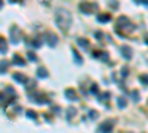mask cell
<instances>
[{
	"mask_svg": "<svg viewBox=\"0 0 148 133\" xmlns=\"http://www.w3.org/2000/svg\"><path fill=\"white\" fill-rule=\"evenodd\" d=\"M121 76H123V77H126V76H127V70H126V68L121 70Z\"/></svg>",
	"mask_w": 148,
	"mask_h": 133,
	"instance_id": "cell-27",
	"label": "cell"
},
{
	"mask_svg": "<svg viewBox=\"0 0 148 133\" xmlns=\"http://www.w3.org/2000/svg\"><path fill=\"white\" fill-rule=\"evenodd\" d=\"M73 55H74V59H76V62H77V64H82V56L79 55V52H77L76 49H73Z\"/></svg>",
	"mask_w": 148,
	"mask_h": 133,
	"instance_id": "cell-18",
	"label": "cell"
},
{
	"mask_svg": "<svg viewBox=\"0 0 148 133\" xmlns=\"http://www.w3.org/2000/svg\"><path fill=\"white\" fill-rule=\"evenodd\" d=\"M55 22L59 27V30L68 31L70 27H71V22H73V16H71V13H70L67 9L58 7L56 12H55Z\"/></svg>",
	"mask_w": 148,
	"mask_h": 133,
	"instance_id": "cell-1",
	"label": "cell"
},
{
	"mask_svg": "<svg viewBox=\"0 0 148 133\" xmlns=\"http://www.w3.org/2000/svg\"><path fill=\"white\" fill-rule=\"evenodd\" d=\"M9 35H11V41L13 43V44H16L19 41V35H21V30L18 28L16 25H12L11 27V30H9Z\"/></svg>",
	"mask_w": 148,
	"mask_h": 133,
	"instance_id": "cell-4",
	"label": "cell"
},
{
	"mask_svg": "<svg viewBox=\"0 0 148 133\" xmlns=\"http://www.w3.org/2000/svg\"><path fill=\"white\" fill-rule=\"evenodd\" d=\"M80 11L83 12V13H90L92 11H96L98 9V5L96 3H88V2H83V3H80Z\"/></svg>",
	"mask_w": 148,
	"mask_h": 133,
	"instance_id": "cell-5",
	"label": "cell"
},
{
	"mask_svg": "<svg viewBox=\"0 0 148 133\" xmlns=\"http://www.w3.org/2000/svg\"><path fill=\"white\" fill-rule=\"evenodd\" d=\"M13 64H15V65H19V67H24V65H25V61H24L21 56L15 55V56H13Z\"/></svg>",
	"mask_w": 148,
	"mask_h": 133,
	"instance_id": "cell-12",
	"label": "cell"
},
{
	"mask_svg": "<svg viewBox=\"0 0 148 133\" xmlns=\"http://www.w3.org/2000/svg\"><path fill=\"white\" fill-rule=\"evenodd\" d=\"M120 30H123L125 34H127V33H132L135 30V25L130 22L126 16H120L117 19V31H120Z\"/></svg>",
	"mask_w": 148,
	"mask_h": 133,
	"instance_id": "cell-2",
	"label": "cell"
},
{
	"mask_svg": "<svg viewBox=\"0 0 148 133\" xmlns=\"http://www.w3.org/2000/svg\"><path fill=\"white\" fill-rule=\"evenodd\" d=\"M76 114H77V110H76V108H73V106H70V108L67 110V118H68V120H71Z\"/></svg>",
	"mask_w": 148,
	"mask_h": 133,
	"instance_id": "cell-13",
	"label": "cell"
},
{
	"mask_svg": "<svg viewBox=\"0 0 148 133\" xmlns=\"http://www.w3.org/2000/svg\"><path fill=\"white\" fill-rule=\"evenodd\" d=\"M77 44H80V46H83V47H86V49H89V41L84 40V39H77Z\"/></svg>",
	"mask_w": 148,
	"mask_h": 133,
	"instance_id": "cell-17",
	"label": "cell"
},
{
	"mask_svg": "<svg viewBox=\"0 0 148 133\" xmlns=\"http://www.w3.org/2000/svg\"><path fill=\"white\" fill-rule=\"evenodd\" d=\"M88 117H89V120H96L98 118V112L95 111V110H90L89 114H88Z\"/></svg>",
	"mask_w": 148,
	"mask_h": 133,
	"instance_id": "cell-19",
	"label": "cell"
},
{
	"mask_svg": "<svg viewBox=\"0 0 148 133\" xmlns=\"http://www.w3.org/2000/svg\"><path fill=\"white\" fill-rule=\"evenodd\" d=\"M136 3H138V5H145V6H148L147 0H136Z\"/></svg>",
	"mask_w": 148,
	"mask_h": 133,
	"instance_id": "cell-26",
	"label": "cell"
},
{
	"mask_svg": "<svg viewBox=\"0 0 148 133\" xmlns=\"http://www.w3.org/2000/svg\"><path fill=\"white\" fill-rule=\"evenodd\" d=\"M145 43H147V44H148V35H147V39H145Z\"/></svg>",
	"mask_w": 148,
	"mask_h": 133,
	"instance_id": "cell-29",
	"label": "cell"
},
{
	"mask_svg": "<svg viewBox=\"0 0 148 133\" xmlns=\"http://www.w3.org/2000/svg\"><path fill=\"white\" fill-rule=\"evenodd\" d=\"M127 133H130V132H127Z\"/></svg>",
	"mask_w": 148,
	"mask_h": 133,
	"instance_id": "cell-30",
	"label": "cell"
},
{
	"mask_svg": "<svg viewBox=\"0 0 148 133\" xmlns=\"http://www.w3.org/2000/svg\"><path fill=\"white\" fill-rule=\"evenodd\" d=\"M108 98H110V93H108V92H105L104 95H101V96H99V101H102V102H104V101H107Z\"/></svg>",
	"mask_w": 148,
	"mask_h": 133,
	"instance_id": "cell-23",
	"label": "cell"
},
{
	"mask_svg": "<svg viewBox=\"0 0 148 133\" xmlns=\"http://www.w3.org/2000/svg\"><path fill=\"white\" fill-rule=\"evenodd\" d=\"M65 96H67V99H70V101H77V99H79L77 92L74 90V89H67V90H65Z\"/></svg>",
	"mask_w": 148,
	"mask_h": 133,
	"instance_id": "cell-8",
	"label": "cell"
},
{
	"mask_svg": "<svg viewBox=\"0 0 148 133\" xmlns=\"http://www.w3.org/2000/svg\"><path fill=\"white\" fill-rule=\"evenodd\" d=\"M113 126H114V121L113 120H105L104 123H101V126L98 127V133H111L113 132Z\"/></svg>",
	"mask_w": 148,
	"mask_h": 133,
	"instance_id": "cell-3",
	"label": "cell"
},
{
	"mask_svg": "<svg viewBox=\"0 0 148 133\" xmlns=\"http://www.w3.org/2000/svg\"><path fill=\"white\" fill-rule=\"evenodd\" d=\"M117 104H119V108H125V106L127 105V101H126V98L120 96L119 99H117Z\"/></svg>",
	"mask_w": 148,
	"mask_h": 133,
	"instance_id": "cell-15",
	"label": "cell"
},
{
	"mask_svg": "<svg viewBox=\"0 0 148 133\" xmlns=\"http://www.w3.org/2000/svg\"><path fill=\"white\" fill-rule=\"evenodd\" d=\"M13 78L16 80V82H19V83H22V84H27L28 83V78L27 77H25L24 74H13Z\"/></svg>",
	"mask_w": 148,
	"mask_h": 133,
	"instance_id": "cell-10",
	"label": "cell"
},
{
	"mask_svg": "<svg viewBox=\"0 0 148 133\" xmlns=\"http://www.w3.org/2000/svg\"><path fill=\"white\" fill-rule=\"evenodd\" d=\"M130 96H132V99H133L135 102L139 101V92H138V90H132V92H130Z\"/></svg>",
	"mask_w": 148,
	"mask_h": 133,
	"instance_id": "cell-21",
	"label": "cell"
},
{
	"mask_svg": "<svg viewBox=\"0 0 148 133\" xmlns=\"http://www.w3.org/2000/svg\"><path fill=\"white\" fill-rule=\"evenodd\" d=\"M121 55H123L126 59H130L132 58V49H130L129 46H123L121 47Z\"/></svg>",
	"mask_w": 148,
	"mask_h": 133,
	"instance_id": "cell-9",
	"label": "cell"
},
{
	"mask_svg": "<svg viewBox=\"0 0 148 133\" xmlns=\"http://www.w3.org/2000/svg\"><path fill=\"white\" fill-rule=\"evenodd\" d=\"M27 117H28V118H33V120H36V118H37V114L34 112V111H27Z\"/></svg>",
	"mask_w": 148,
	"mask_h": 133,
	"instance_id": "cell-22",
	"label": "cell"
},
{
	"mask_svg": "<svg viewBox=\"0 0 148 133\" xmlns=\"http://www.w3.org/2000/svg\"><path fill=\"white\" fill-rule=\"evenodd\" d=\"M110 19H111V16H110L108 13L98 15V21H99V22H107V21H110Z\"/></svg>",
	"mask_w": 148,
	"mask_h": 133,
	"instance_id": "cell-16",
	"label": "cell"
},
{
	"mask_svg": "<svg viewBox=\"0 0 148 133\" xmlns=\"http://www.w3.org/2000/svg\"><path fill=\"white\" fill-rule=\"evenodd\" d=\"M45 39H46V43L49 44L50 47H55L56 44H58V37H56L55 34H52V33H46V37Z\"/></svg>",
	"mask_w": 148,
	"mask_h": 133,
	"instance_id": "cell-7",
	"label": "cell"
},
{
	"mask_svg": "<svg viewBox=\"0 0 148 133\" xmlns=\"http://www.w3.org/2000/svg\"><path fill=\"white\" fill-rule=\"evenodd\" d=\"M96 90H98V87H96V84H93V86H92V92H96Z\"/></svg>",
	"mask_w": 148,
	"mask_h": 133,
	"instance_id": "cell-28",
	"label": "cell"
},
{
	"mask_svg": "<svg viewBox=\"0 0 148 133\" xmlns=\"http://www.w3.org/2000/svg\"><path fill=\"white\" fill-rule=\"evenodd\" d=\"M28 98H30L33 102H36V104H49V102H50L48 98H45V96L40 95V93H30Z\"/></svg>",
	"mask_w": 148,
	"mask_h": 133,
	"instance_id": "cell-6",
	"label": "cell"
},
{
	"mask_svg": "<svg viewBox=\"0 0 148 133\" xmlns=\"http://www.w3.org/2000/svg\"><path fill=\"white\" fill-rule=\"evenodd\" d=\"M6 70H7V62H6V61H2V74L6 73Z\"/></svg>",
	"mask_w": 148,
	"mask_h": 133,
	"instance_id": "cell-24",
	"label": "cell"
},
{
	"mask_svg": "<svg viewBox=\"0 0 148 133\" xmlns=\"http://www.w3.org/2000/svg\"><path fill=\"white\" fill-rule=\"evenodd\" d=\"M0 46H2L0 52H2V55H5V53L7 52V44H6V41H5V37H0Z\"/></svg>",
	"mask_w": 148,
	"mask_h": 133,
	"instance_id": "cell-14",
	"label": "cell"
},
{
	"mask_svg": "<svg viewBox=\"0 0 148 133\" xmlns=\"http://www.w3.org/2000/svg\"><path fill=\"white\" fill-rule=\"evenodd\" d=\"M139 80H141L144 84H148V76H141V77H139Z\"/></svg>",
	"mask_w": 148,
	"mask_h": 133,
	"instance_id": "cell-25",
	"label": "cell"
},
{
	"mask_svg": "<svg viewBox=\"0 0 148 133\" xmlns=\"http://www.w3.org/2000/svg\"><path fill=\"white\" fill-rule=\"evenodd\" d=\"M49 74H48V70L46 68H43V67H40L39 70H37V77H40V78H46Z\"/></svg>",
	"mask_w": 148,
	"mask_h": 133,
	"instance_id": "cell-11",
	"label": "cell"
},
{
	"mask_svg": "<svg viewBox=\"0 0 148 133\" xmlns=\"http://www.w3.org/2000/svg\"><path fill=\"white\" fill-rule=\"evenodd\" d=\"M27 56H28V59H31L33 62H37V61H39V58L36 56V53H34V52H30V50H28Z\"/></svg>",
	"mask_w": 148,
	"mask_h": 133,
	"instance_id": "cell-20",
	"label": "cell"
}]
</instances>
